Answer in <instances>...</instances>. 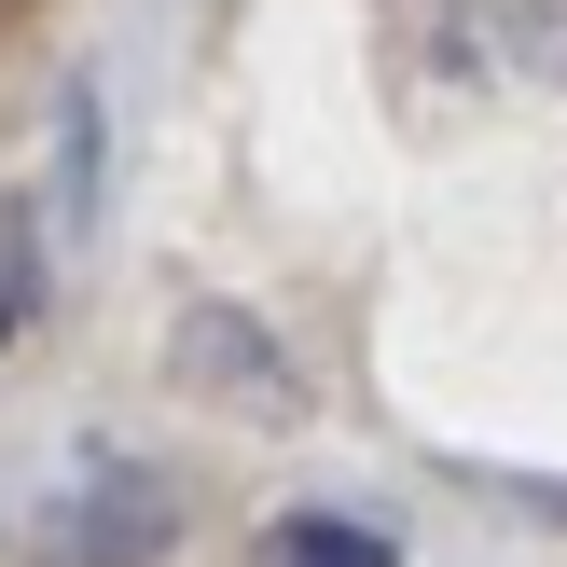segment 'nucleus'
Segmentation results:
<instances>
[{"label":"nucleus","instance_id":"f257e3e1","mask_svg":"<svg viewBox=\"0 0 567 567\" xmlns=\"http://www.w3.org/2000/svg\"><path fill=\"white\" fill-rule=\"evenodd\" d=\"M97 125H83V97L42 111V166H14V194H0V332H42L55 319V277H70L83 249V208H97Z\"/></svg>","mask_w":567,"mask_h":567},{"label":"nucleus","instance_id":"f03ea898","mask_svg":"<svg viewBox=\"0 0 567 567\" xmlns=\"http://www.w3.org/2000/svg\"><path fill=\"white\" fill-rule=\"evenodd\" d=\"M166 540H181V513H166L153 471H83V485L28 526V554H42V567H153Z\"/></svg>","mask_w":567,"mask_h":567},{"label":"nucleus","instance_id":"7ed1b4c3","mask_svg":"<svg viewBox=\"0 0 567 567\" xmlns=\"http://www.w3.org/2000/svg\"><path fill=\"white\" fill-rule=\"evenodd\" d=\"M264 567H402V540L360 513H277L264 526Z\"/></svg>","mask_w":567,"mask_h":567}]
</instances>
